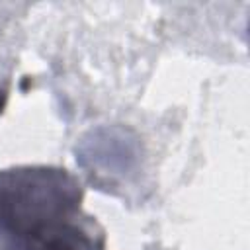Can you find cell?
Instances as JSON below:
<instances>
[{
	"instance_id": "cell-1",
	"label": "cell",
	"mask_w": 250,
	"mask_h": 250,
	"mask_svg": "<svg viewBox=\"0 0 250 250\" xmlns=\"http://www.w3.org/2000/svg\"><path fill=\"white\" fill-rule=\"evenodd\" d=\"M82 201L78 180L55 166H18L0 172V230L27 238L68 223Z\"/></svg>"
},
{
	"instance_id": "cell-2",
	"label": "cell",
	"mask_w": 250,
	"mask_h": 250,
	"mask_svg": "<svg viewBox=\"0 0 250 250\" xmlns=\"http://www.w3.org/2000/svg\"><path fill=\"white\" fill-rule=\"evenodd\" d=\"M23 240V250H94V240L72 223L49 227Z\"/></svg>"
},
{
	"instance_id": "cell-3",
	"label": "cell",
	"mask_w": 250,
	"mask_h": 250,
	"mask_svg": "<svg viewBox=\"0 0 250 250\" xmlns=\"http://www.w3.org/2000/svg\"><path fill=\"white\" fill-rule=\"evenodd\" d=\"M6 100H8V94H6V90H4V88H0V113H2L4 105H6Z\"/></svg>"
}]
</instances>
